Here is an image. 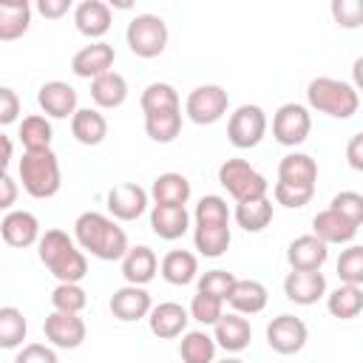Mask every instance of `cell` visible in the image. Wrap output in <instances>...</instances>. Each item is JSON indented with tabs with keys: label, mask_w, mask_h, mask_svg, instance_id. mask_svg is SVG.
I'll return each instance as SVG.
<instances>
[{
	"label": "cell",
	"mask_w": 363,
	"mask_h": 363,
	"mask_svg": "<svg viewBox=\"0 0 363 363\" xmlns=\"http://www.w3.org/2000/svg\"><path fill=\"white\" fill-rule=\"evenodd\" d=\"M71 136L85 145V147H94L99 142H105L108 136V119L99 108H79L74 116H71Z\"/></svg>",
	"instance_id": "obj_29"
},
{
	"label": "cell",
	"mask_w": 363,
	"mask_h": 363,
	"mask_svg": "<svg viewBox=\"0 0 363 363\" xmlns=\"http://www.w3.org/2000/svg\"><path fill=\"white\" fill-rule=\"evenodd\" d=\"M0 235L9 247H17V250H26L31 244H40L43 233H40V221L34 213L28 210H9L0 221Z\"/></svg>",
	"instance_id": "obj_19"
},
{
	"label": "cell",
	"mask_w": 363,
	"mask_h": 363,
	"mask_svg": "<svg viewBox=\"0 0 363 363\" xmlns=\"http://www.w3.org/2000/svg\"><path fill=\"white\" fill-rule=\"evenodd\" d=\"M230 218H233V213L227 207V199H221V196H204L193 213L196 227H230Z\"/></svg>",
	"instance_id": "obj_40"
},
{
	"label": "cell",
	"mask_w": 363,
	"mask_h": 363,
	"mask_svg": "<svg viewBox=\"0 0 363 363\" xmlns=\"http://www.w3.org/2000/svg\"><path fill=\"white\" fill-rule=\"evenodd\" d=\"M218 184L233 196L235 204L269 196V182L247 159H227L218 167Z\"/></svg>",
	"instance_id": "obj_5"
},
{
	"label": "cell",
	"mask_w": 363,
	"mask_h": 363,
	"mask_svg": "<svg viewBox=\"0 0 363 363\" xmlns=\"http://www.w3.org/2000/svg\"><path fill=\"white\" fill-rule=\"evenodd\" d=\"M108 309H111V315H113L116 320H122V323H136V320H142V318L150 315L153 301H150V292H147L145 286L125 284V286H119V289L111 295Z\"/></svg>",
	"instance_id": "obj_15"
},
{
	"label": "cell",
	"mask_w": 363,
	"mask_h": 363,
	"mask_svg": "<svg viewBox=\"0 0 363 363\" xmlns=\"http://www.w3.org/2000/svg\"><path fill=\"white\" fill-rule=\"evenodd\" d=\"M159 264H162V261L156 258V252H153L150 247L136 244V247H130L128 255L122 258V275H125V281L133 284V286H147V284L156 278Z\"/></svg>",
	"instance_id": "obj_24"
},
{
	"label": "cell",
	"mask_w": 363,
	"mask_h": 363,
	"mask_svg": "<svg viewBox=\"0 0 363 363\" xmlns=\"http://www.w3.org/2000/svg\"><path fill=\"white\" fill-rule=\"evenodd\" d=\"M230 108V96L221 85H199L184 99V113L196 125H216Z\"/></svg>",
	"instance_id": "obj_9"
},
{
	"label": "cell",
	"mask_w": 363,
	"mask_h": 363,
	"mask_svg": "<svg viewBox=\"0 0 363 363\" xmlns=\"http://www.w3.org/2000/svg\"><path fill=\"white\" fill-rule=\"evenodd\" d=\"M329 207L335 213H340L346 221H352L354 227L363 224V193H357V190H340V193L332 196Z\"/></svg>",
	"instance_id": "obj_46"
},
{
	"label": "cell",
	"mask_w": 363,
	"mask_h": 363,
	"mask_svg": "<svg viewBox=\"0 0 363 363\" xmlns=\"http://www.w3.org/2000/svg\"><path fill=\"white\" fill-rule=\"evenodd\" d=\"M272 213H275V204H272L269 196H264V199H252V201L235 204L233 218H235V224H238L244 233H261V230L269 227Z\"/></svg>",
	"instance_id": "obj_30"
},
{
	"label": "cell",
	"mask_w": 363,
	"mask_h": 363,
	"mask_svg": "<svg viewBox=\"0 0 363 363\" xmlns=\"http://www.w3.org/2000/svg\"><path fill=\"white\" fill-rule=\"evenodd\" d=\"M17 136H20L23 150H48L51 139H54L51 119L45 113H28V116H23V122L17 128Z\"/></svg>",
	"instance_id": "obj_35"
},
{
	"label": "cell",
	"mask_w": 363,
	"mask_h": 363,
	"mask_svg": "<svg viewBox=\"0 0 363 363\" xmlns=\"http://www.w3.org/2000/svg\"><path fill=\"white\" fill-rule=\"evenodd\" d=\"M139 105H142V113L147 116V113H162V111H179L182 99H179V91L170 82H150L142 91Z\"/></svg>",
	"instance_id": "obj_36"
},
{
	"label": "cell",
	"mask_w": 363,
	"mask_h": 363,
	"mask_svg": "<svg viewBox=\"0 0 363 363\" xmlns=\"http://www.w3.org/2000/svg\"><path fill=\"white\" fill-rule=\"evenodd\" d=\"M113 62H116L113 45L105 43V40H99V43L82 45V48L71 57V71H74L79 79H96V77L113 71Z\"/></svg>",
	"instance_id": "obj_14"
},
{
	"label": "cell",
	"mask_w": 363,
	"mask_h": 363,
	"mask_svg": "<svg viewBox=\"0 0 363 363\" xmlns=\"http://www.w3.org/2000/svg\"><path fill=\"white\" fill-rule=\"evenodd\" d=\"M45 20H60L62 14L71 11V0H37L34 6Z\"/></svg>",
	"instance_id": "obj_51"
},
{
	"label": "cell",
	"mask_w": 363,
	"mask_h": 363,
	"mask_svg": "<svg viewBox=\"0 0 363 363\" xmlns=\"http://www.w3.org/2000/svg\"><path fill=\"white\" fill-rule=\"evenodd\" d=\"M37 105L48 119H71L79 111V99L74 85L62 79H48L37 91Z\"/></svg>",
	"instance_id": "obj_13"
},
{
	"label": "cell",
	"mask_w": 363,
	"mask_h": 363,
	"mask_svg": "<svg viewBox=\"0 0 363 363\" xmlns=\"http://www.w3.org/2000/svg\"><path fill=\"white\" fill-rule=\"evenodd\" d=\"M230 227H193V247L204 258H221L230 250Z\"/></svg>",
	"instance_id": "obj_37"
},
{
	"label": "cell",
	"mask_w": 363,
	"mask_h": 363,
	"mask_svg": "<svg viewBox=\"0 0 363 363\" xmlns=\"http://www.w3.org/2000/svg\"><path fill=\"white\" fill-rule=\"evenodd\" d=\"M167 40H170V31H167V23L159 17V14H136L128 28H125V43L128 48L142 57V60H153L159 57L164 48H167Z\"/></svg>",
	"instance_id": "obj_6"
},
{
	"label": "cell",
	"mask_w": 363,
	"mask_h": 363,
	"mask_svg": "<svg viewBox=\"0 0 363 363\" xmlns=\"http://www.w3.org/2000/svg\"><path fill=\"white\" fill-rule=\"evenodd\" d=\"M329 11L340 28H360L363 26V0H332Z\"/></svg>",
	"instance_id": "obj_47"
},
{
	"label": "cell",
	"mask_w": 363,
	"mask_h": 363,
	"mask_svg": "<svg viewBox=\"0 0 363 363\" xmlns=\"http://www.w3.org/2000/svg\"><path fill=\"white\" fill-rule=\"evenodd\" d=\"M335 269H337L340 284L363 286V244H349L346 250H340Z\"/></svg>",
	"instance_id": "obj_42"
},
{
	"label": "cell",
	"mask_w": 363,
	"mask_h": 363,
	"mask_svg": "<svg viewBox=\"0 0 363 363\" xmlns=\"http://www.w3.org/2000/svg\"><path fill=\"white\" fill-rule=\"evenodd\" d=\"M187 309H190V318L201 326H216L224 318V301L216 295H204V292H196Z\"/></svg>",
	"instance_id": "obj_43"
},
{
	"label": "cell",
	"mask_w": 363,
	"mask_h": 363,
	"mask_svg": "<svg viewBox=\"0 0 363 363\" xmlns=\"http://www.w3.org/2000/svg\"><path fill=\"white\" fill-rule=\"evenodd\" d=\"M20 116V96L14 88H0V125H11Z\"/></svg>",
	"instance_id": "obj_49"
},
{
	"label": "cell",
	"mask_w": 363,
	"mask_h": 363,
	"mask_svg": "<svg viewBox=\"0 0 363 363\" xmlns=\"http://www.w3.org/2000/svg\"><path fill=\"white\" fill-rule=\"evenodd\" d=\"M216 352H218V343L204 329H190L182 335V343H179L182 363H216Z\"/></svg>",
	"instance_id": "obj_34"
},
{
	"label": "cell",
	"mask_w": 363,
	"mask_h": 363,
	"mask_svg": "<svg viewBox=\"0 0 363 363\" xmlns=\"http://www.w3.org/2000/svg\"><path fill=\"white\" fill-rule=\"evenodd\" d=\"M309 340V329L301 318L284 312L267 323V346L278 354H298Z\"/></svg>",
	"instance_id": "obj_11"
},
{
	"label": "cell",
	"mask_w": 363,
	"mask_h": 363,
	"mask_svg": "<svg viewBox=\"0 0 363 363\" xmlns=\"http://www.w3.org/2000/svg\"><path fill=\"white\" fill-rule=\"evenodd\" d=\"M145 133L159 142V145H170L179 133H182V108L179 111H162V113H147L145 116Z\"/></svg>",
	"instance_id": "obj_38"
},
{
	"label": "cell",
	"mask_w": 363,
	"mask_h": 363,
	"mask_svg": "<svg viewBox=\"0 0 363 363\" xmlns=\"http://www.w3.org/2000/svg\"><path fill=\"white\" fill-rule=\"evenodd\" d=\"M43 335L54 349H79L88 326L82 320V315H68V312H51L43 320Z\"/></svg>",
	"instance_id": "obj_12"
},
{
	"label": "cell",
	"mask_w": 363,
	"mask_h": 363,
	"mask_svg": "<svg viewBox=\"0 0 363 363\" xmlns=\"http://www.w3.org/2000/svg\"><path fill=\"white\" fill-rule=\"evenodd\" d=\"M216 363H244L241 357H224V360H216Z\"/></svg>",
	"instance_id": "obj_55"
},
{
	"label": "cell",
	"mask_w": 363,
	"mask_h": 363,
	"mask_svg": "<svg viewBox=\"0 0 363 363\" xmlns=\"http://www.w3.org/2000/svg\"><path fill=\"white\" fill-rule=\"evenodd\" d=\"M278 182H292V184H309L315 187L318 182V162L309 153L292 150L278 162Z\"/></svg>",
	"instance_id": "obj_31"
},
{
	"label": "cell",
	"mask_w": 363,
	"mask_h": 363,
	"mask_svg": "<svg viewBox=\"0 0 363 363\" xmlns=\"http://www.w3.org/2000/svg\"><path fill=\"white\" fill-rule=\"evenodd\" d=\"M14 363H60V357L51 343H26L17 352Z\"/></svg>",
	"instance_id": "obj_48"
},
{
	"label": "cell",
	"mask_w": 363,
	"mask_h": 363,
	"mask_svg": "<svg viewBox=\"0 0 363 363\" xmlns=\"http://www.w3.org/2000/svg\"><path fill=\"white\" fill-rule=\"evenodd\" d=\"M267 113L261 105H238L230 119H227V139L233 147L238 150H250L255 145H261V139L267 136Z\"/></svg>",
	"instance_id": "obj_7"
},
{
	"label": "cell",
	"mask_w": 363,
	"mask_h": 363,
	"mask_svg": "<svg viewBox=\"0 0 363 363\" xmlns=\"http://www.w3.org/2000/svg\"><path fill=\"white\" fill-rule=\"evenodd\" d=\"M159 272L167 284L173 286H187L193 281H199V255L190 250H170L164 252Z\"/></svg>",
	"instance_id": "obj_26"
},
{
	"label": "cell",
	"mask_w": 363,
	"mask_h": 363,
	"mask_svg": "<svg viewBox=\"0 0 363 363\" xmlns=\"http://www.w3.org/2000/svg\"><path fill=\"white\" fill-rule=\"evenodd\" d=\"M286 261L292 269H303V272H320L323 264L329 261V244H323L315 233L298 235L289 241L286 247Z\"/></svg>",
	"instance_id": "obj_17"
},
{
	"label": "cell",
	"mask_w": 363,
	"mask_h": 363,
	"mask_svg": "<svg viewBox=\"0 0 363 363\" xmlns=\"http://www.w3.org/2000/svg\"><path fill=\"white\" fill-rule=\"evenodd\" d=\"M267 301H269V292L255 278H238L235 286H233V292H230V298H227L230 309L238 312V315H244V318L264 312L267 309Z\"/></svg>",
	"instance_id": "obj_25"
},
{
	"label": "cell",
	"mask_w": 363,
	"mask_h": 363,
	"mask_svg": "<svg viewBox=\"0 0 363 363\" xmlns=\"http://www.w3.org/2000/svg\"><path fill=\"white\" fill-rule=\"evenodd\" d=\"M190 309H184L182 303L176 301H162V303H153L150 315H147V326L150 332L159 337V340H173V337H182L187 332V323H190Z\"/></svg>",
	"instance_id": "obj_16"
},
{
	"label": "cell",
	"mask_w": 363,
	"mask_h": 363,
	"mask_svg": "<svg viewBox=\"0 0 363 363\" xmlns=\"http://www.w3.org/2000/svg\"><path fill=\"white\" fill-rule=\"evenodd\" d=\"M213 337L218 343V349H224L227 354H238L250 346L252 340V326L244 315L238 312H224V318L213 326Z\"/></svg>",
	"instance_id": "obj_21"
},
{
	"label": "cell",
	"mask_w": 363,
	"mask_h": 363,
	"mask_svg": "<svg viewBox=\"0 0 363 363\" xmlns=\"http://www.w3.org/2000/svg\"><path fill=\"white\" fill-rule=\"evenodd\" d=\"M28 332L26 315L17 306H0V346L3 349H17L23 346Z\"/></svg>",
	"instance_id": "obj_39"
},
{
	"label": "cell",
	"mask_w": 363,
	"mask_h": 363,
	"mask_svg": "<svg viewBox=\"0 0 363 363\" xmlns=\"http://www.w3.org/2000/svg\"><path fill=\"white\" fill-rule=\"evenodd\" d=\"M51 306H54V312L82 315V309L88 306V292L79 284H57L51 289Z\"/></svg>",
	"instance_id": "obj_41"
},
{
	"label": "cell",
	"mask_w": 363,
	"mask_h": 363,
	"mask_svg": "<svg viewBox=\"0 0 363 363\" xmlns=\"http://www.w3.org/2000/svg\"><path fill=\"white\" fill-rule=\"evenodd\" d=\"M190 179L184 173H176V170H167V173H159L150 184V201L153 204H167V207H184L190 201Z\"/></svg>",
	"instance_id": "obj_22"
},
{
	"label": "cell",
	"mask_w": 363,
	"mask_h": 363,
	"mask_svg": "<svg viewBox=\"0 0 363 363\" xmlns=\"http://www.w3.org/2000/svg\"><path fill=\"white\" fill-rule=\"evenodd\" d=\"M326 309L337 320H352L363 312V286L340 284L337 289L326 292Z\"/></svg>",
	"instance_id": "obj_32"
},
{
	"label": "cell",
	"mask_w": 363,
	"mask_h": 363,
	"mask_svg": "<svg viewBox=\"0 0 363 363\" xmlns=\"http://www.w3.org/2000/svg\"><path fill=\"white\" fill-rule=\"evenodd\" d=\"M111 23H113L111 6L102 0H82L74 6V26L91 43H99L111 31Z\"/></svg>",
	"instance_id": "obj_18"
},
{
	"label": "cell",
	"mask_w": 363,
	"mask_h": 363,
	"mask_svg": "<svg viewBox=\"0 0 363 363\" xmlns=\"http://www.w3.org/2000/svg\"><path fill=\"white\" fill-rule=\"evenodd\" d=\"M147 204H150V190L139 187L136 182L113 184L105 196V207L116 221H136L139 216H145Z\"/></svg>",
	"instance_id": "obj_10"
},
{
	"label": "cell",
	"mask_w": 363,
	"mask_h": 363,
	"mask_svg": "<svg viewBox=\"0 0 363 363\" xmlns=\"http://www.w3.org/2000/svg\"><path fill=\"white\" fill-rule=\"evenodd\" d=\"M31 3L26 0H14V3H0V40L11 43L17 37H23L31 26Z\"/></svg>",
	"instance_id": "obj_33"
},
{
	"label": "cell",
	"mask_w": 363,
	"mask_h": 363,
	"mask_svg": "<svg viewBox=\"0 0 363 363\" xmlns=\"http://www.w3.org/2000/svg\"><path fill=\"white\" fill-rule=\"evenodd\" d=\"M17 179L31 199H51L62 187V170L57 153L48 150H23L17 162Z\"/></svg>",
	"instance_id": "obj_3"
},
{
	"label": "cell",
	"mask_w": 363,
	"mask_h": 363,
	"mask_svg": "<svg viewBox=\"0 0 363 363\" xmlns=\"http://www.w3.org/2000/svg\"><path fill=\"white\" fill-rule=\"evenodd\" d=\"M235 281H238V278H235L233 272H227V269H207V272L199 275V281H196V292L216 295V298H221V301L227 303V298H230Z\"/></svg>",
	"instance_id": "obj_45"
},
{
	"label": "cell",
	"mask_w": 363,
	"mask_h": 363,
	"mask_svg": "<svg viewBox=\"0 0 363 363\" xmlns=\"http://www.w3.org/2000/svg\"><path fill=\"white\" fill-rule=\"evenodd\" d=\"M315 196V187L309 184H292V182H275L272 184V199L275 204L286 207V210H298V207H306Z\"/></svg>",
	"instance_id": "obj_44"
},
{
	"label": "cell",
	"mask_w": 363,
	"mask_h": 363,
	"mask_svg": "<svg viewBox=\"0 0 363 363\" xmlns=\"http://www.w3.org/2000/svg\"><path fill=\"white\" fill-rule=\"evenodd\" d=\"M14 201H17V182L11 179L9 170H3V176H0V207L9 213V210H14Z\"/></svg>",
	"instance_id": "obj_52"
},
{
	"label": "cell",
	"mask_w": 363,
	"mask_h": 363,
	"mask_svg": "<svg viewBox=\"0 0 363 363\" xmlns=\"http://www.w3.org/2000/svg\"><path fill=\"white\" fill-rule=\"evenodd\" d=\"M346 162L352 170L363 173V130H357L349 142H346Z\"/></svg>",
	"instance_id": "obj_50"
},
{
	"label": "cell",
	"mask_w": 363,
	"mask_h": 363,
	"mask_svg": "<svg viewBox=\"0 0 363 363\" xmlns=\"http://www.w3.org/2000/svg\"><path fill=\"white\" fill-rule=\"evenodd\" d=\"M352 85H354L357 94H363V57H357L352 62Z\"/></svg>",
	"instance_id": "obj_53"
},
{
	"label": "cell",
	"mask_w": 363,
	"mask_h": 363,
	"mask_svg": "<svg viewBox=\"0 0 363 363\" xmlns=\"http://www.w3.org/2000/svg\"><path fill=\"white\" fill-rule=\"evenodd\" d=\"M306 102L318 113H326L332 119H349L360 108V94L354 91L352 82L335 77H315L306 85Z\"/></svg>",
	"instance_id": "obj_4"
},
{
	"label": "cell",
	"mask_w": 363,
	"mask_h": 363,
	"mask_svg": "<svg viewBox=\"0 0 363 363\" xmlns=\"http://www.w3.org/2000/svg\"><path fill=\"white\" fill-rule=\"evenodd\" d=\"M0 164H3V170H9V164H11V139L3 133V159H0Z\"/></svg>",
	"instance_id": "obj_54"
},
{
	"label": "cell",
	"mask_w": 363,
	"mask_h": 363,
	"mask_svg": "<svg viewBox=\"0 0 363 363\" xmlns=\"http://www.w3.org/2000/svg\"><path fill=\"white\" fill-rule=\"evenodd\" d=\"M312 130V113L306 105L301 102H284L275 113H272V136L278 145L284 147H298L306 142Z\"/></svg>",
	"instance_id": "obj_8"
},
{
	"label": "cell",
	"mask_w": 363,
	"mask_h": 363,
	"mask_svg": "<svg viewBox=\"0 0 363 363\" xmlns=\"http://www.w3.org/2000/svg\"><path fill=\"white\" fill-rule=\"evenodd\" d=\"M150 230L162 241H176L190 230V213L187 207H167V204H150Z\"/></svg>",
	"instance_id": "obj_23"
},
{
	"label": "cell",
	"mask_w": 363,
	"mask_h": 363,
	"mask_svg": "<svg viewBox=\"0 0 363 363\" xmlns=\"http://www.w3.org/2000/svg\"><path fill=\"white\" fill-rule=\"evenodd\" d=\"M91 99L99 111L122 108L128 99V79L119 71H108V74L91 79Z\"/></svg>",
	"instance_id": "obj_28"
},
{
	"label": "cell",
	"mask_w": 363,
	"mask_h": 363,
	"mask_svg": "<svg viewBox=\"0 0 363 363\" xmlns=\"http://www.w3.org/2000/svg\"><path fill=\"white\" fill-rule=\"evenodd\" d=\"M74 241L99 261H122L130 250L128 233L119 227V221L96 210H85L77 216Z\"/></svg>",
	"instance_id": "obj_1"
},
{
	"label": "cell",
	"mask_w": 363,
	"mask_h": 363,
	"mask_svg": "<svg viewBox=\"0 0 363 363\" xmlns=\"http://www.w3.org/2000/svg\"><path fill=\"white\" fill-rule=\"evenodd\" d=\"M312 233L323 241V244H352L354 235H357V227L352 221H346L340 213H335L332 207L320 210L315 218H312Z\"/></svg>",
	"instance_id": "obj_27"
},
{
	"label": "cell",
	"mask_w": 363,
	"mask_h": 363,
	"mask_svg": "<svg viewBox=\"0 0 363 363\" xmlns=\"http://www.w3.org/2000/svg\"><path fill=\"white\" fill-rule=\"evenodd\" d=\"M284 295H286V301H292L298 306H312L320 298H326V275L292 269L284 278Z\"/></svg>",
	"instance_id": "obj_20"
},
{
	"label": "cell",
	"mask_w": 363,
	"mask_h": 363,
	"mask_svg": "<svg viewBox=\"0 0 363 363\" xmlns=\"http://www.w3.org/2000/svg\"><path fill=\"white\" fill-rule=\"evenodd\" d=\"M37 255L43 267L57 278V284H79L88 275L85 250L65 230H45L37 244Z\"/></svg>",
	"instance_id": "obj_2"
}]
</instances>
